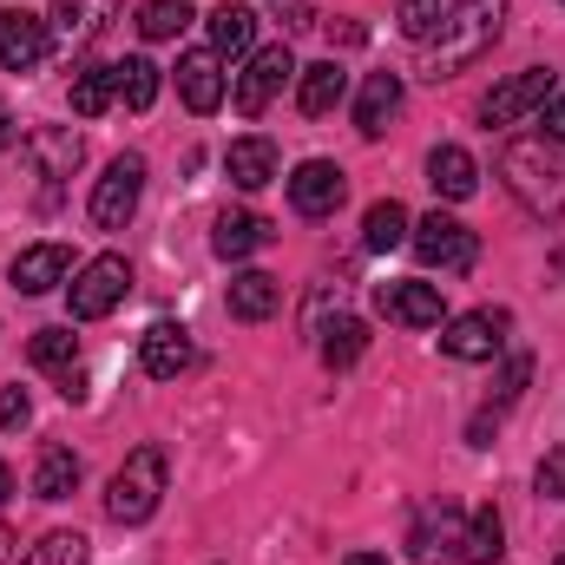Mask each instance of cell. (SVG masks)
I'll use <instances>...</instances> for the list:
<instances>
[{
  "instance_id": "44dd1931",
  "label": "cell",
  "mask_w": 565,
  "mask_h": 565,
  "mask_svg": "<svg viewBox=\"0 0 565 565\" xmlns=\"http://www.w3.org/2000/svg\"><path fill=\"white\" fill-rule=\"evenodd\" d=\"M119 7H126V0H53V33H60L66 46H86V40H99V33L119 20Z\"/></svg>"
},
{
  "instance_id": "30bf717a",
  "label": "cell",
  "mask_w": 565,
  "mask_h": 565,
  "mask_svg": "<svg viewBox=\"0 0 565 565\" xmlns=\"http://www.w3.org/2000/svg\"><path fill=\"white\" fill-rule=\"evenodd\" d=\"M342 198H349V171H342L335 158H302V164H296V178H289L296 217H335Z\"/></svg>"
},
{
  "instance_id": "4fadbf2b",
  "label": "cell",
  "mask_w": 565,
  "mask_h": 565,
  "mask_svg": "<svg viewBox=\"0 0 565 565\" xmlns=\"http://www.w3.org/2000/svg\"><path fill=\"white\" fill-rule=\"evenodd\" d=\"M375 309L402 329H440L447 322V302H440V282H382L375 289Z\"/></svg>"
},
{
  "instance_id": "74e56055",
  "label": "cell",
  "mask_w": 565,
  "mask_h": 565,
  "mask_svg": "<svg viewBox=\"0 0 565 565\" xmlns=\"http://www.w3.org/2000/svg\"><path fill=\"white\" fill-rule=\"evenodd\" d=\"M33 422V402H26V388H0V434H13V427Z\"/></svg>"
},
{
  "instance_id": "ac0fdd59",
  "label": "cell",
  "mask_w": 565,
  "mask_h": 565,
  "mask_svg": "<svg viewBox=\"0 0 565 565\" xmlns=\"http://www.w3.org/2000/svg\"><path fill=\"white\" fill-rule=\"evenodd\" d=\"M427 184H434L447 204H467V198L480 191V164H473V151H467V145H434V151H427Z\"/></svg>"
},
{
  "instance_id": "d6a6232c",
  "label": "cell",
  "mask_w": 565,
  "mask_h": 565,
  "mask_svg": "<svg viewBox=\"0 0 565 565\" xmlns=\"http://www.w3.org/2000/svg\"><path fill=\"white\" fill-rule=\"evenodd\" d=\"M191 26V0H145L139 7V33L145 40H178Z\"/></svg>"
},
{
  "instance_id": "4dcf8cb0",
  "label": "cell",
  "mask_w": 565,
  "mask_h": 565,
  "mask_svg": "<svg viewBox=\"0 0 565 565\" xmlns=\"http://www.w3.org/2000/svg\"><path fill=\"white\" fill-rule=\"evenodd\" d=\"M26 355H33V369H46V375H73V355H79V335H73V329H33V342H26Z\"/></svg>"
},
{
  "instance_id": "8992f818",
  "label": "cell",
  "mask_w": 565,
  "mask_h": 565,
  "mask_svg": "<svg viewBox=\"0 0 565 565\" xmlns=\"http://www.w3.org/2000/svg\"><path fill=\"white\" fill-rule=\"evenodd\" d=\"M26 171L40 178V204H60V191H66V178L79 171V158H86V145L79 132H66V126H40V132H26Z\"/></svg>"
},
{
  "instance_id": "7bdbcfd3",
  "label": "cell",
  "mask_w": 565,
  "mask_h": 565,
  "mask_svg": "<svg viewBox=\"0 0 565 565\" xmlns=\"http://www.w3.org/2000/svg\"><path fill=\"white\" fill-rule=\"evenodd\" d=\"M342 565H388V559H382V553H349Z\"/></svg>"
},
{
  "instance_id": "e0dca14e",
  "label": "cell",
  "mask_w": 565,
  "mask_h": 565,
  "mask_svg": "<svg viewBox=\"0 0 565 565\" xmlns=\"http://www.w3.org/2000/svg\"><path fill=\"white\" fill-rule=\"evenodd\" d=\"M7 277H13L20 296H46V289H60V282L73 277V250H66V244H33V250L13 257Z\"/></svg>"
},
{
  "instance_id": "4316f807",
  "label": "cell",
  "mask_w": 565,
  "mask_h": 565,
  "mask_svg": "<svg viewBox=\"0 0 565 565\" xmlns=\"http://www.w3.org/2000/svg\"><path fill=\"white\" fill-rule=\"evenodd\" d=\"M408 231H415V217H408V204H395V198L369 204V217H362V244H369V250H402Z\"/></svg>"
},
{
  "instance_id": "603a6c76",
  "label": "cell",
  "mask_w": 565,
  "mask_h": 565,
  "mask_svg": "<svg viewBox=\"0 0 565 565\" xmlns=\"http://www.w3.org/2000/svg\"><path fill=\"white\" fill-rule=\"evenodd\" d=\"M224 171H231V184L237 191H264L270 178H277V145L270 139H231V151H224Z\"/></svg>"
},
{
  "instance_id": "8fae6325",
  "label": "cell",
  "mask_w": 565,
  "mask_h": 565,
  "mask_svg": "<svg viewBox=\"0 0 565 565\" xmlns=\"http://www.w3.org/2000/svg\"><path fill=\"white\" fill-rule=\"evenodd\" d=\"M507 349V309H467L440 329V355L454 362H493Z\"/></svg>"
},
{
  "instance_id": "5bb4252c",
  "label": "cell",
  "mask_w": 565,
  "mask_h": 565,
  "mask_svg": "<svg viewBox=\"0 0 565 565\" xmlns=\"http://www.w3.org/2000/svg\"><path fill=\"white\" fill-rule=\"evenodd\" d=\"M460 533H467V513L454 507V500H434L415 513V526H408V553L422 565L447 559V553H460Z\"/></svg>"
},
{
  "instance_id": "ffe728a7",
  "label": "cell",
  "mask_w": 565,
  "mask_h": 565,
  "mask_svg": "<svg viewBox=\"0 0 565 565\" xmlns=\"http://www.w3.org/2000/svg\"><path fill=\"white\" fill-rule=\"evenodd\" d=\"M270 244V217H257V211H224L217 224H211V250L224 257V264H244V257H257Z\"/></svg>"
},
{
  "instance_id": "2e32d148",
  "label": "cell",
  "mask_w": 565,
  "mask_h": 565,
  "mask_svg": "<svg viewBox=\"0 0 565 565\" xmlns=\"http://www.w3.org/2000/svg\"><path fill=\"white\" fill-rule=\"evenodd\" d=\"M178 99H184L191 113H217V106H224V60H217L211 46H191V53L178 60Z\"/></svg>"
},
{
  "instance_id": "8d00e7d4",
  "label": "cell",
  "mask_w": 565,
  "mask_h": 565,
  "mask_svg": "<svg viewBox=\"0 0 565 565\" xmlns=\"http://www.w3.org/2000/svg\"><path fill=\"white\" fill-rule=\"evenodd\" d=\"M533 487H540L546 500H565V447H553V454L540 460V473H533Z\"/></svg>"
},
{
  "instance_id": "7c38bea8",
  "label": "cell",
  "mask_w": 565,
  "mask_h": 565,
  "mask_svg": "<svg viewBox=\"0 0 565 565\" xmlns=\"http://www.w3.org/2000/svg\"><path fill=\"white\" fill-rule=\"evenodd\" d=\"M191 362H198V342H191L184 322H151V329L139 335V369L151 375V382H178Z\"/></svg>"
},
{
  "instance_id": "ee69618b",
  "label": "cell",
  "mask_w": 565,
  "mask_h": 565,
  "mask_svg": "<svg viewBox=\"0 0 565 565\" xmlns=\"http://www.w3.org/2000/svg\"><path fill=\"white\" fill-rule=\"evenodd\" d=\"M553 565H565V553H559V559H553Z\"/></svg>"
},
{
  "instance_id": "e575fe53",
  "label": "cell",
  "mask_w": 565,
  "mask_h": 565,
  "mask_svg": "<svg viewBox=\"0 0 565 565\" xmlns=\"http://www.w3.org/2000/svg\"><path fill=\"white\" fill-rule=\"evenodd\" d=\"M440 13H447L440 0H402V7H395V20H402V33H408L415 46H427V40L440 33Z\"/></svg>"
},
{
  "instance_id": "cb8c5ba5",
  "label": "cell",
  "mask_w": 565,
  "mask_h": 565,
  "mask_svg": "<svg viewBox=\"0 0 565 565\" xmlns=\"http://www.w3.org/2000/svg\"><path fill=\"white\" fill-rule=\"evenodd\" d=\"M250 46H257V13L237 7V0L211 7V53H217V60H244Z\"/></svg>"
},
{
  "instance_id": "52a82bcc",
  "label": "cell",
  "mask_w": 565,
  "mask_h": 565,
  "mask_svg": "<svg viewBox=\"0 0 565 565\" xmlns=\"http://www.w3.org/2000/svg\"><path fill=\"white\" fill-rule=\"evenodd\" d=\"M408 244H415V257H422L427 270H473L480 264V237L460 224V217H447V211H434V217H422L415 231H408Z\"/></svg>"
},
{
  "instance_id": "f546056e",
  "label": "cell",
  "mask_w": 565,
  "mask_h": 565,
  "mask_svg": "<svg viewBox=\"0 0 565 565\" xmlns=\"http://www.w3.org/2000/svg\"><path fill=\"white\" fill-rule=\"evenodd\" d=\"M113 99H119V73L113 66H79L73 73V113L79 119H99Z\"/></svg>"
},
{
  "instance_id": "484cf974",
  "label": "cell",
  "mask_w": 565,
  "mask_h": 565,
  "mask_svg": "<svg viewBox=\"0 0 565 565\" xmlns=\"http://www.w3.org/2000/svg\"><path fill=\"white\" fill-rule=\"evenodd\" d=\"M500 553H507V526H500V513H493V507H480V513L467 520V533H460V553H454V559H460V565H493Z\"/></svg>"
},
{
  "instance_id": "d590c367",
  "label": "cell",
  "mask_w": 565,
  "mask_h": 565,
  "mask_svg": "<svg viewBox=\"0 0 565 565\" xmlns=\"http://www.w3.org/2000/svg\"><path fill=\"white\" fill-rule=\"evenodd\" d=\"M533 382V355H513L507 369H500V388H493V402H520V388Z\"/></svg>"
},
{
  "instance_id": "7402d4cb",
  "label": "cell",
  "mask_w": 565,
  "mask_h": 565,
  "mask_svg": "<svg viewBox=\"0 0 565 565\" xmlns=\"http://www.w3.org/2000/svg\"><path fill=\"white\" fill-rule=\"evenodd\" d=\"M342 99H349V73H342L335 60H322V66H302V73H296V106H302L309 119L335 113Z\"/></svg>"
},
{
  "instance_id": "9a60e30c",
  "label": "cell",
  "mask_w": 565,
  "mask_h": 565,
  "mask_svg": "<svg viewBox=\"0 0 565 565\" xmlns=\"http://www.w3.org/2000/svg\"><path fill=\"white\" fill-rule=\"evenodd\" d=\"M46 46H53V26H46V20L0 7V66H7V73H33V66L46 60Z\"/></svg>"
},
{
  "instance_id": "277c9868",
  "label": "cell",
  "mask_w": 565,
  "mask_h": 565,
  "mask_svg": "<svg viewBox=\"0 0 565 565\" xmlns=\"http://www.w3.org/2000/svg\"><path fill=\"white\" fill-rule=\"evenodd\" d=\"M126 296H132V264H126L119 250L79 264L73 282H66V309H73V322H99V316H113Z\"/></svg>"
},
{
  "instance_id": "836d02e7",
  "label": "cell",
  "mask_w": 565,
  "mask_h": 565,
  "mask_svg": "<svg viewBox=\"0 0 565 565\" xmlns=\"http://www.w3.org/2000/svg\"><path fill=\"white\" fill-rule=\"evenodd\" d=\"M13 565H86V540L60 526V533H46V540H33V546H26V553H20Z\"/></svg>"
},
{
  "instance_id": "1f68e13d",
  "label": "cell",
  "mask_w": 565,
  "mask_h": 565,
  "mask_svg": "<svg viewBox=\"0 0 565 565\" xmlns=\"http://www.w3.org/2000/svg\"><path fill=\"white\" fill-rule=\"evenodd\" d=\"M113 73H119V106H132V113H145V106L158 99V66H151L145 53H132V60H119Z\"/></svg>"
},
{
  "instance_id": "6da1fadb",
  "label": "cell",
  "mask_w": 565,
  "mask_h": 565,
  "mask_svg": "<svg viewBox=\"0 0 565 565\" xmlns=\"http://www.w3.org/2000/svg\"><path fill=\"white\" fill-rule=\"evenodd\" d=\"M507 13H513V0H454L440 13V33L427 40L434 46L427 53V79H454L473 60H487L500 46V33H507Z\"/></svg>"
},
{
  "instance_id": "f35d334b",
  "label": "cell",
  "mask_w": 565,
  "mask_h": 565,
  "mask_svg": "<svg viewBox=\"0 0 565 565\" xmlns=\"http://www.w3.org/2000/svg\"><path fill=\"white\" fill-rule=\"evenodd\" d=\"M540 126H546V145H565V93H553L540 106Z\"/></svg>"
},
{
  "instance_id": "f1b7e54d",
  "label": "cell",
  "mask_w": 565,
  "mask_h": 565,
  "mask_svg": "<svg viewBox=\"0 0 565 565\" xmlns=\"http://www.w3.org/2000/svg\"><path fill=\"white\" fill-rule=\"evenodd\" d=\"M73 487H79V454L73 447H46L40 467H33V493L40 500H73Z\"/></svg>"
},
{
  "instance_id": "ba28073f",
  "label": "cell",
  "mask_w": 565,
  "mask_h": 565,
  "mask_svg": "<svg viewBox=\"0 0 565 565\" xmlns=\"http://www.w3.org/2000/svg\"><path fill=\"white\" fill-rule=\"evenodd\" d=\"M553 93H559V73H553V66H526V73L500 79V86L480 99V119H487V126H520V119H533Z\"/></svg>"
},
{
  "instance_id": "3957f363",
  "label": "cell",
  "mask_w": 565,
  "mask_h": 565,
  "mask_svg": "<svg viewBox=\"0 0 565 565\" xmlns=\"http://www.w3.org/2000/svg\"><path fill=\"white\" fill-rule=\"evenodd\" d=\"M164 480H171V460H164V447H132L126 454V467L113 473V487H106V520H119V526H145L151 513H158V500H164Z\"/></svg>"
},
{
  "instance_id": "60d3db41",
  "label": "cell",
  "mask_w": 565,
  "mask_h": 565,
  "mask_svg": "<svg viewBox=\"0 0 565 565\" xmlns=\"http://www.w3.org/2000/svg\"><path fill=\"white\" fill-rule=\"evenodd\" d=\"M7 500H13V467L0 460V507H7Z\"/></svg>"
},
{
  "instance_id": "d6986e66",
  "label": "cell",
  "mask_w": 565,
  "mask_h": 565,
  "mask_svg": "<svg viewBox=\"0 0 565 565\" xmlns=\"http://www.w3.org/2000/svg\"><path fill=\"white\" fill-rule=\"evenodd\" d=\"M395 113H402V73H369L362 93H355V132L362 139H382Z\"/></svg>"
},
{
  "instance_id": "83f0119b",
  "label": "cell",
  "mask_w": 565,
  "mask_h": 565,
  "mask_svg": "<svg viewBox=\"0 0 565 565\" xmlns=\"http://www.w3.org/2000/svg\"><path fill=\"white\" fill-rule=\"evenodd\" d=\"M362 349H369V322H362V316H335V322H322V362H329V369H355Z\"/></svg>"
},
{
  "instance_id": "b9f144b4",
  "label": "cell",
  "mask_w": 565,
  "mask_h": 565,
  "mask_svg": "<svg viewBox=\"0 0 565 565\" xmlns=\"http://www.w3.org/2000/svg\"><path fill=\"white\" fill-rule=\"evenodd\" d=\"M13 559H20V553H13V533L0 526V565H13Z\"/></svg>"
},
{
  "instance_id": "7a4b0ae2",
  "label": "cell",
  "mask_w": 565,
  "mask_h": 565,
  "mask_svg": "<svg viewBox=\"0 0 565 565\" xmlns=\"http://www.w3.org/2000/svg\"><path fill=\"white\" fill-rule=\"evenodd\" d=\"M500 178H507V191H513V204H520L526 217H540V224H559L565 217V158H559V145L513 139L507 151H500Z\"/></svg>"
},
{
  "instance_id": "9c48e42d",
  "label": "cell",
  "mask_w": 565,
  "mask_h": 565,
  "mask_svg": "<svg viewBox=\"0 0 565 565\" xmlns=\"http://www.w3.org/2000/svg\"><path fill=\"white\" fill-rule=\"evenodd\" d=\"M139 198H145V158L139 151H119L106 164V178L93 184V224L99 231H126L132 211H139Z\"/></svg>"
},
{
  "instance_id": "5b68a950",
  "label": "cell",
  "mask_w": 565,
  "mask_h": 565,
  "mask_svg": "<svg viewBox=\"0 0 565 565\" xmlns=\"http://www.w3.org/2000/svg\"><path fill=\"white\" fill-rule=\"evenodd\" d=\"M296 79V53L289 46H257L250 60H244V73H237V86H231V106L244 113V119H264L270 113V99H277L282 86Z\"/></svg>"
},
{
  "instance_id": "ab89813d",
  "label": "cell",
  "mask_w": 565,
  "mask_h": 565,
  "mask_svg": "<svg viewBox=\"0 0 565 565\" xmlns=\"http://www.w3.org/2000/svg\"><path fill=\"white\" fill-rule=\"evenodd\" d=\"M0 151H13V113L0 106Z\"/></svg>"
},
{
  "instance_id": "d4e9b609",
  "label": "cell",
  "mask_w": 565,
  "mask_h": 565,
  "mask_svg": "<svg viewBox=\"0 0 565 565\" xmlns=\"http://www.w3.org/2000/svg\"><path fill=\"white\" fill-rule=\"evenodd\" d=\"M282 302V282L270 270H244V277H231V316L237 322H264V316H277Z\"/></svg>"
}]
</instances>
